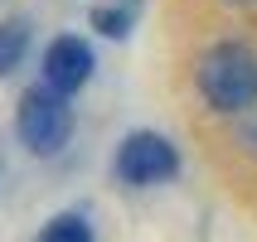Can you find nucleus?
Listing matches in <instances>:
<instances>
[{"label":"nucleus","mask_w":257,"mask_h":242,"mask_svg":"<svg viewBox=\"0 0 257 242\" xmlns=\"http://www.w3.org/2000/svg\"><path fill=\"white\" fill-rule=\"evenodd\" d=\"M92 44L78 39V34H58L49 49H44V87H54L63 97H73L78 87H87L92 78Z\"/></svg>","instance_id":"nucleus-4"},{"label":"nucleus","mask_w":257,"mask_h":242,"mask_svg":"<svg viewBox=\"0 0 257 242\" xmlns=\"http://www.w3.org/2000/svg\"><path fill=\"white\" fill-rule=\"evenodd\" d=\"M25 54H29V25H25V20L0 25V78L20 68V63H25Z\"/></svg>","instance_id":"nucleus-6"},{"label":"nucleus","mask_w":257,"mask_h":242,"mask_svg":"<svg viewBox=\"0 0 257 242\" xmlns=\"http://www.w3.org/2000/svg\"><path fill=\"white\" fill-rule=\"evenodd\" d=\"M180 174V150L170 145V136L160 131H131L126 141L116 145V179L131 189L146 184H165Z\"/></svg>","instance_id":"nucleus-3"},{"label":"nucleus","mask_w":257,"mask_h":242,"mask_svg":"<svg viewBox=\"0 0 257 242\" xmlns=\"http://www.w3.org/2000/svg\"><path fill=\"white\" fill-rule=\"evenodd\" d=\"M238 141H243L247 155H257V107H247V121L238 126Z\"/></svg>","instance_id":"nucleus-8"},{"label":"nucleus","mask_w":257,"mask_h":242,"mask_svg":"<svg viewBox=\"0 0 257 242\" xmlns=\"http://www.w3.org/2000/svg\"><path fill=\"white\" fill-rule=\"evenodd\" d=\"M15 136L25 145L29 155H58L63 145L73 141V107L63 92L54 87H29L25 97H20V112H15Z\"/></svg>","instance_id":"nucleus-2"},{"label":"nucleus","mask_w":257,"mask_h":242,"mask_svg":"<svg viewBox=\"0 0 257 242\" xmlns=\"http://www.w3.org/2000/svg\"><path fill=\"white\" fill-rule=\"evenodd\" d=\"M194 87L209 112H247L257 107V49L238 39L209 44L194 63Z\"/></svg>","instance_id":"nucleus-1"},{"label":"nucleus","mask_w":257,"mask_h":242,"mask_svg":"<svg viewBox=\"0 0 257 242\" xmlns=\"http://www.w3.org/2000/svg\"><path fill=\"white\" fill-rule=\"evenodd\" d=\"M136 15H141V0H121V5H97L92 10V29L107 34V39H126L131 25H136Z\"/></svg>","instance_id":"nucleus-5"},{"label":"nucleus","mask_w":257,"mask_h":242,"mask_svg":"<svg viewBox=\"0 0 257 242\" xmlns=\"http://www.w3.org/2000/svg\"><path fill=\"white\" fill-rule=\"evenodd\" d=\"M228 5H238V10H252L257 0H228Z\"/></svg>","instance_id":"nucleus-9"},{"label":"nucleus","mask_w":257,"mask_h":242,"mask_svg":"<svg viewBox=\"0 0 257 242\" xmlns=\"http://www.w3.org/2000/svg\"><path fill=\"white\" fill-rule=\"evenodd\" d=\"M34 242H97V237H92V223L83 213H58V218H49L39 228Z\"/></svg>","instance_id":"nucleus-7"}]
</instances>
